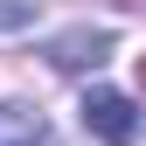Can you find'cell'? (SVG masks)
Wrapping results in <instances>:
<instances>
[{"instance_id":"6da1fadb","label":"cell","mask_w":146,"mask_h":146,"mask_svg":"<svg viewBox=\"0 0 146 146\" xmlns=\"http://www.w3.org/2000/svg\"><path fill=\"white\" fill-rule=\"evenodd\" d=\"M84 132L104 139V146H132L139 139V104L125 98V90H84Z\"/></svg>"},{"instance_id":"7a4b0ae2","label":"cell","mask_w":146,"mask_h":146,"mask_svg":"<svg viewBox=\"0 0 146 146\" xmlns=\"http://www.w3.org/2000/svg\"><path fill=\"white\" fill-rule=\"evenodd\" d=\"M111 49H118L111 28H70V35H56V42H49V63H56V70H98Z\"/></svg>"},{"instance_id":"3957f363","label":"cell","mask_w":146,"mask_h":146,"mask_svg":"<svg viewBox=\"0 0 146 146\" xmlns=\"http://www.w3.org/2000/svg\"><path fill=\"white\" fill-rule=\"evenodd\" d=\"M0 146H56V132L28 104H0Z\"/></svg>"},{"instance_id":"277c9868","label":"cell","mask_w":146,"mask_h":146,"mask_svg":"<svg viewBox=\"0 0 146 146\" xmlns=\"http://www.w3.org/2000/svg\"><path fill=\"white\" fill-rule=\"evenodd\" d=\"M21 21H35V0H0V28H21Z\"/></svg>"}]
</instances>
